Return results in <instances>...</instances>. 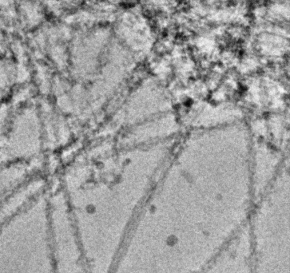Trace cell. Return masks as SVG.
<instances>
[{"label": "cell", "mask_w": 290, "mask_h": 273, "mask_svg": "<svg viewBox=\"0 0 290 273\" xmlns=\"http://www.w3.org/2000/svg\"><path fill=\"white\" fill-rule=\"evenodd\" d=\"M53 273H90L69 216L50 221Z\"/></svg>", "instance_id": "1"}]
</instances>
